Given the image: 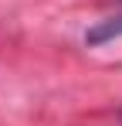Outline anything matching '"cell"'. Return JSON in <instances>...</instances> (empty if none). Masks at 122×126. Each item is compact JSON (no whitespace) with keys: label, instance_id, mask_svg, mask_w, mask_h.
<instances>
[{"label":"cell","instance_id":"cell-1","mask_svg":"<svg viewBox=\"0 0 122 126\" xmlns=\"http://www.w3.org/2000/svg\"><path fill=\"white\" fill-rule=\"evenodd\" d=\"M122 38V17H109V21H98L88 34H85V44H105Z\"/></svg>","mask_w":122,"mask_h":126}]
</instances>
